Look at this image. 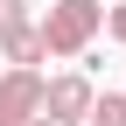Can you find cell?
Returning a JSON list of instances; mask_svg holds the SVG:
<instances>
[{"label": "cell", "mask_w": 126, "mask_h": 126, "mask_svg": "<svg viewBox=\"0 0 126 126\" xmlns=\"http://www.w3.org/2000/svg\"><path fill=\"white\" fill-rule=\"evenodd\" d=\"M28 126H49V119H28Z\"/></svg>", "instance_id": "obj_8"}, {"label": "cell", "mask_w": 126, "mask_h": 126, "mask_svg": "<svg viewBox=\"0 0 126 126\" xmlns=\"http://www.w3.org/2000/svg\"><path fill=\"white\" fill-rule=\"evenodd\" d=\"M105 35H112L119 49H126V0H119V7H105Z\"/></svg>", "instance_id": "obj_7"}, {"label": "cell", "mask_w": 126, "mask_h": 126, "mask_svg": "<svg viewBox=\"0 0 126 126\" xmlns=\"http://www.w3.org/2000/svg\"><path fill=\"white\" fill-rule=\"evenodd\" d=\"M0 63H7V70H35V63H49L42 28H14V35H0Z\"/></svg>", "instance_id": "obj_4"}, {"label": "cell", "mask_w": 126, "mask_h": 126, "mask_svg": "<svg viewBox=\"0 0 126 126\" xmlns=\"http://www.w3.org/2000/svg\"><path fill=\"white\" fill-rule=\"evenodd\" d=\"M91 112H98V84H91L84 70L49 77V91H42V119H49V126H77V119H91Z\"/></svg>", "instance_id": "obj_2"}, {"label": "cell", "mask_w": 126, "mask_h": 126, "mask_svg": "<svg viewBox=\"0 0 126 126\" xmlns=\"http://www.w3.org/2000/svg\"><path fill=\"white\" fill-rule=\"evenodd\" d=\"M91 126H126V91H98V112Z\"/></svg>", "instance_id": "obj_5"}, {"label": "cell", "mask_w": 126, "mask_h": 126, "mask_svg": "<svg viewBox=\"0 0 126 126\" xmlns=\"http://www.w3.org/2000/svg\"><path fill=\"white\" fill-rule=\"evenodd\" d=\"M35 28H42V42H49V56H84L91 35L105 28V7L98 0H56Z\"/></svg>", "instance_id": "obj_1"}, {"label": "cell", "mask_w": 126, "mask_h": 126, "mask_svg": "<svg viewBox=\"0 0 126 126\" xmlns=\"http://www.w3.org/2000/svg\"><path fill=\"white\" fill-rule=\"evenodd\" d=\"M14 28H35L28 0H0V35H14Z\"/></svg>", "instance_id": "obj_6"}, {"label": "cell", "mask_w": 126, "mask_h": 126, "mask_svg": "<svg viewBox=\"0 0 126 126\" xmlns=\"http://www.w3.org/2000/svg\"><path fill=\"white\" fill-rule=\"evenodd\" d=\"M42 91H49V77H42V70H7V77H0V126H28V119H42Z\"/></svg>", "instance_id": "obj_3"}]
</instances>
